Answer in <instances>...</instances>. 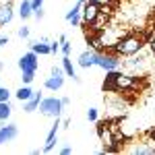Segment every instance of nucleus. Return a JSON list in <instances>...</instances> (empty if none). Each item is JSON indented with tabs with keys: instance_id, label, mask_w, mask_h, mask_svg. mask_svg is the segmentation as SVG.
I'll return each instance as SVG.
<instances>
[{
	"instance_id": "obj_15",
	"label": "nucleus",
	"mask_w": 155,
	"mask_h": 155,
	"mask_svg": "<svg viewBox=\"0 0 155 155\" xmlns=\"http://www.w3.org/2000/svg\"><path fill=\"white\" fill-rule=\"evenodd\" d=\"M41 99H44V95H41L39 91H35L31 99H27V101H23V112H27V114H31V112H35V110H39V104H41Z\"/></svg>"
},
{
	"instance_id": "obj_30",
	"label": "nucleus",
	"mask_w": 155,
	"mask_h": 155,
	"mask_svg": "<svg viewBox=\"0 0 155 155\" xmlns=\"http://www.w3.org/2000/svg\"><path fill=\"white\" fill-rule=\"evenodd\" d=\"M60 153H62V155H71V153H72V149L68 147V145H66V147H62V149H60Z\"/></svg>"
},
{
	"instance_id": "obj_16",
	"label": "nucleus",
	"mask_w": 155,
	"mask_h": 155,
	"mask_svg": "<svg viewBox=\"0 0 155 155\" xmlns=\"http://www.w3.org/2000/svg\"><path fill=\"white\" fill-rule=\"evenodd\" d=\"M62 68H64V74L71 77L74 83H81V79L77 77V71H74V66H72V62H71L68 56H62Z\"/></svg>"
},
{
	"instance_id": "obj_22",
	"label": "nucleus",
	"mask_w": 155,
	"mask_h": 155,
	"mask_svg": "<svg viewBox=\"0 0 155 155\" xmlns=\"http://www.w3.org/2000/svg\"><path fill=\"white\" fill-rule=\"evenodd\" d=\"M21 81H23V85H31L35 81V71H25L23 77H21Z\"/></svg>"
},
{
	"instance_id": "obj_31",
	"label": "nucleus",
	"mask_w": 155,
	"mask_h": 155,
	"mask_svg": "<svg viewBox=\"0 0 155 155\" xmlns=\"http://www.w3.org/2000/svg\"><path fill=\"white\" fill-rule=\"evenodd\" d=\"M93 2H97L99 6H106V4H112L114 0H93Z\"/></svg>"
},
{
	"instance_id": "obj_19",
	"label": "nucleus",
	"mask_w": 155,
	"mask_h": 155,
	"mask_svg": "<svg viewBox=\"0 0 155 155\" xmlns=\"http://www.w3.org/2000/svg\"><path fill=\"white\" fill-rule=\"evenodd\" d=\"M130 153H137V155H153L155 153V149L153 147H147V145H132L130 149H128Z\"/></svg>"
},
{
	"instance_id": "obj_17",
	"label": "nucleus",
	"mask_w": 155,
	"mask_h": 155,
	"mask_svg": "<svg viewBox=\"0 0 155 155\" xmlns=\"http://www.w3.org/2000/svg\"><path fill=\"white\" fill-rule=\"evenodd\" d=\"M33 93H35V91L31 89V85H21V87L15 91V97L23 104V101H27V99H31V97H33Z\"/></svg>"
},
{
	"instance_id": "obj_26",
	"label": "nucleus",
	"mask_w": 155,
	"mask_h": 155,
	"mask_svg": "<svg viewBox=\"0 0 155 155\" xmlns=\"http://www.w3.org/2000/svg\"><path fill=\"white\" fill-rule=\"evenodd\" d=\"M50 50H52V54H58L60 52V39L58 41H50Z\"/></svg>"
},
{
	"instance_id": "obj_25",
	"label": "nucleus",
	"mask_w": 155,
	"mask_h": 155,
	"mask_svg": "<svg viewBox=\"0 0 155 155\" xmlns=\"http://www.w3.org/2000/svg\"><path fill=\"white\" fill-rule=\"evenodd\" d=\"M29 33H31V31H29V27H19V31H17V35L21 37V39H29Z\"/></svg>"
},
{
	"instance_id": "obj_1",
	"label": "nucleus",
	"mask_w": 155,
	"mask_h": 155,
	"mask_svg": "<svg viewBox=\"0 0 155 155\" xmlns=\"http://www.w3.org/2000/svg\"><path fill=\"white\" fill-rule=\"evenodd\" d=\"M137 87V81L132 74H124L120 72V68L116 71H106V83L104 89L106 91H116V93H124V91H130Z\"/></svg>"
},
{
	"instance_id": "obj_18",
	"label": "nucleus",
	"mask_w": 155,
	"mask_h": 155,
	"mask_svg": "<svg viewBox=\"0 0 155 155\" xmlns=\"http://www.w3.org/2000/svg\"><path fill=\"white\" fill-rule=\"evenodd\" d=\"M19 17L27 21L29 17H33V6H31V0H21V4H19Z\"/></svg>"
},
{
	"instance_id": "obj_11",
	"label": "nucleus",
	"mask_w": 155,
	"mask_h": 155,
	"mask_svg": "<svg viewBox=\"0 0 155 155\" xmlns=\"http://www.w3.org/2000/svg\"><path fill=\"white\" fill-rule=\"evenodd\" d=\"M29 46H31V50H33L35 54H39V56H48V54H52L48 37H41V39H37V41H29Z\"/></svg>"
},
{
	"instance_id": "obj_20",
	"label": "nucleus",
	"mask_w": 155,
	"mask_h": 155,
	"mask_svg": "<svg viewBox=\"0 0 155 155\" xmlns=\"http://www.w3.org/2000/svg\"><path fill=\"white\" fill-rule=\"evenodd\" d=\"M12 114V106L8 101H0V122H6Z\"/></svg>"
},
{
	"instance_id": "obj_35",
	"label": "nucleus",
	"mask_w": 155,
	"mask_h": 155,
	"mask_svg": "<svg viewBox=\"0 0 155 155\" xmlns=\"http://www.w3.org/2000/svg\"><path fill=\"white\" fill-rule=\"evenodd\" d=\"M79 2H81V4H85V2H89V0H79Z\"/></svg>"
},
{
	"instance_id": "obj_32",
	"label": "nucleus",
	"mask_w": 155,
	"mask_h": 155,
	"mask_svg": "<svg viewBox=\"0 0 155 155\" xmlns=\"http://www.w3.org/2000/svg\"><path fill=\"white\" fill-rule=\"evenodd\" d=\"M149 48H151V52L155 54V35L151 37V41H149Z\"/></svg>"
},
{
	"instance_id": "obj_34",
	"label": "nucleus",
	"mask_w": 155,
	"mask_h": 155,
	"mask_svg": "<svg viewBox=\"0 0 155 155\" xmlns=\"http://www.w3.org/2000/svg\"><path fill=\"white\" fill-rule=\"evenodd\" d=\"M151 139H153V143H155V130H153V132H151Z\"/></svg>"
},
{
	"instance_id": "obj_14",
	"label": "nucleus",
	"mask_w": 155,
	"mask_h": 155,
	"mask_svg": "<svg viewBox=\"0 0 155 155\" xmlns=\"http://www.w3.org/2000/svg\"><path fill=\"white\" fill-rule=\"evenodd\" d=\"M62 85H64V74H50L46 79V83H44V87L48 91H58V89H62Z\"/></svg>"
},
{
	"instance_id": "obj_10",
	"label": "nucleus",
	"mask_w": 155,
	"mask_h": 155,
	"mask_svg": "<svg viewBox=\"0 0 155 155\" xmlns=\"http://www.w3.org/2000/svg\"><path fill=\"white\" fill-rule=\"evenodd\" d=\"M81 11H83V4H81V2H77L71 11L66 12V21H68L71 27H79V25L83 23V15H81Z\"/></svg>"
},
{
	"instance_id": "obj_12",
	"label": "nucleus",
	"mask_w": 155,
	"mask_h": 155,
	"mask_svg": "<svg viewBox=\"0 0 155 155\" xmlns=\"http://www.w3.org/2000/svg\"><path fill=\"white\" fill-rule=\"evenodd\" d=\"M12 2H0V27H4V25H8L12 21Z\"/></svg>"
},
{
	"instance_id": "obj_5",
	"label": "nucleus",
	"mask_w": 155,
	"mask_h": 155,
	"mask_svg": "<svg viewBox=\"0 0 155 155\" xmlns=\"http://www.w3.org/2000/svg\"><path fill=\"white\" fill-rule=\"evenodd\" d=\"M17 66L21 68V72H25V71H35L37 72V68H39V54H35L33 50L25 52L23 56L19 58Z\"/></svg>"
},
{
	"instance_id": "obj_2",
	"label": "nucleus",
	"mask_w": 155,
	"mask_h": 155,
	"mask_svg": "<svg viewBox=\"0 0 155 155\" xmlns=\"http://www.w3.org/2000/svg\"><path fill=\"white\" fill-rule=\"evenodd\" d=\"M145 46V39L141 33H128V35H122L116 41V46H114V52L118 54V56H134V54H139Z\"/></svg>"
},
{
	"instance_id": "obj_13",
	"label": "nucleus",
	"mask_w": 155,
	"mask_h": 155,
	"mask_svg": "<svg viewBox=\"0 0 155 155\" xmlns=\"http://www.w3.org/2000/svg\"><path fill=\"white\" fill-rule=\"evenodd\" d=\"M79 66L81 68H91V66H95V50H85L79 54Z\"/></svg>"
},
{
	"instance_id": "obj_24",
	"label": "nucleus",
	"mask_w": 155,
	"mask_h": 155,
	"mask_svg": "<svg viewBox=\"0 0 155 155\" xmlns=\"http://www.w3.org/2000/svg\"><path fill=\"white\" fill-rule=\"evenodd\" d=\"M8 99H11L8 87H2V85H0V101H8Z\"/></svg>"
},
{
	"instance_id": "obj_28",
	"label": "nucleus",
	"mask_w": 155,
	"mask_h": 155,
	"mask_svg": "<svg viewBox=\"0 0 155 155\" xmlns=\"http://www.w3.org/2000/svg\"><path fill=\"white\" fill-rule=\"evenodd\" d=\"M31 6H33V11L35 8H41L44 6V0H31Z\"/></svg>"
},
{
	"instance_id": "obj_8",
	"label": "nucleus",
	"mask_w": 155,
	"mask_h": 155,
	"mask_svg": "<svg viewBox=\"0 0 155 155\" xmlns=\"http://www.w3.org/2000/svg\"><path fill=\"white\" fill-rule=\"evenodd\" d=\"M56 122L52 124V128H50L48 132V139H46V145H44V153H50L54 147H56V141H58V130H60V126H62V122H60V118H54Z\"/></svg>"
},
{
	"instance_id": "obj_9",
	"label": "nucleus",
	"mask_w": 155,
	"mask_h": 155,
	"mask_svg": "<svg viewBox=\"0 0 155 155\" xmlns=\"http://www.w3.org/2000/svg\"><path fill=\"white\" fill-rule=\"evenodd\" d=\"M130 60H126L124 62V66L126 68H130V71H134V72H141V71H145V66L149 64V58L145 56V54H141L139 52V56L134 54V56H128Z\"/></svg>"
},
{
	"instance_id": "obj_33",
	"label": "nucleus",
	"mask_w": 155,
	"mask_h": 155,
	"mask_svg": "<svg viewBox=\"0 0 155 155\" xmlns=\"http://www.w3.org/2000/svg\"><path fill=\"white\" fill-rule=\"evenodd\" d=\"M60 99H62V104H64V107H66L68 104H71V97H60Z\"/></svg>"
},
{
	"instance_id": "obj_4",
	"label": "nucleus",
	"mask_w": 155,
	"mask_h": 155,
	"mask_svg": "<svg viewBox=\"0 0 155 155\" xmlns=\"http://www.w3.org/2000/svg\"><path fill=\"white\" fill-rule=\"evenodd\" d=\"M39 112L48 118H60L64 112V104L60 97H44L39 104Z\"/></svg>"
},
{
	"instance_id": "obj_3",
	"label": "nucleus",
	"mask_w": 155,
	"mask_h": 155,
	"mask_svg": "<svg viewBox=\"0 0 155 155\" xmlns=\"http://www.w3.org/2000/svg\"><path fill=\"white\" fill-rule=\"evenodd\" d=\"M120 64H122V60L116 52H107V50L99 52V50H95V66L104 68V71H116V68H120Z\"/></svg>"
},
{
	"instance_id": "obj_7",
	"label": "nucleus",
	"mask_w": 155,
	"mask_h": 155,
	"mask_svg": "<svg viewBox=\"0 0 155 155\" xmlns=\"http://www.w3.org/2000/svg\"><path fill=\"white\" fill-rule=\"evenodd\" d=\"M19 137V128L17 124H0V145H6V143H12L15 139Z\"/></svg>"
},
{
	"instance_id": "obj_21",
	"label": "nucleus",
	"mask_w": 155,
	"mask_h": 155,
	"mask_svg": "<svg viewBox=\"0 0 155 155\" xmlns=\"http://www.w3.org/2000/svg\"><path fill=\"white\" fill-rule=\"evenodd\" d=\"M58 39H60V52H62V56H71V50H72V46H71V41L66 39V35L62 33V35H60Z\"/></svg>"
},
{
	"instance_id": "obj_27",
	"label": "nucleus",
	"mask_w": 155,
	"mask_h": 155,
	"mask_svg": "<svg viewBox=\"0 0 155 155\" xmlns=\"http://www.w3.org/2000/svg\"><path fill=\"white\" fill-rule=\"evenodd\" d=\"M44 15H46V12H44V6H41V8H35V11H33V17H35L37 21H41V19H44Z\"/></svg>"
},
{
	"instance_id": "obj_29",
	"label": "nucleus",
	"mask_w": 155,
	"mask_h": 155,
	"mask_svg": "<svg viewBox=\"0 0 155 155\" xmlns=\"http://www.w3.org/2000/svg\"><path fill=\"white\" fill-rule=\"evenodd\" d=\"M8 41H11V39H8V35H0V48H4Z\"/></svg>"
},
{
	"instance_id": "obj_6",
	"label": "nucleus",
	"mask_w": 155,
	"mask_h": 155,
	"mask_svg": "<svg viewBox=\"0 0 155 155\" xmlns=\"http://www.w3.org/2000/svg\"><path fill=\"white\" fill-rule=\"evenodd\" d=\"M99 11H101V6H99L97 2H93V0L85 2V4H83V11H81V15H83V23L85 25H91L97 19Z\"/></svg>"
},
{
	"instance_id": "obj_23",
	"label": "nucleus",
	"mask_w": 155,
	"mask_h": 155,
	"mask_svg": "<svg viewBox=\"0 0 155 155\" xmlns=\"http://www.w3.org/2000/svg\"><path fill=\"white\" fill-rule=\"evenodd\" d=\"M97 118H99L97 107H89V110H87V120H89V122H97Z\"/></svg>"
}]
</instances>
